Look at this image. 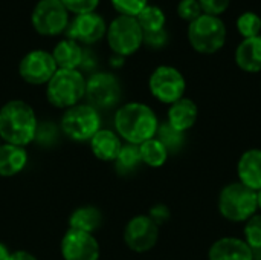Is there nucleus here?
Masks as SVG:
<instances>
[{"mask_svg": "<svg viewBox=\"0 0 261 260\" xmlns=\"http://www.w3.org/2000/svg\"><path fill=\"white\" fill-rule=\"evenodd\" d=\"M159 121L153 109L144 103H127L115 113V129L118 136L127 144L141 146L156 136Z\"/></svg>", "mask_w": 261, "mask_h": 260, "instance_id": "obj_1", "label": "nucleus"}, {"mask_svg": "<svg viewBox=\"0 0 261 260\" xmlns=\"http://www.w3.org/2000/svg\"><path fill=\"white\" fill-rule=\"evenodd\" d=\"M37 135V116L23 100H11L0 109V138L6 144L24 147Z\"/></svg>", "mask_w": 261, "mask_h": 260, "instance_id": "obj_2", "label": "nucleus"}, {"mask_svg": "<svg viewBox=\"0 0 261 260\" xmlns=\"http://www.w3.org/2000/svg\"><path fill=\"white\" fill-rule=\"evenodd\" d=\"M47 101L58 109H69L86 97V78L78 69H58L46 84Z\"/></svg>", "mask_w": 261, "mask_h": 260, "instance_id": "obj_3", "label": "nucleus"}, {"mask_svg": "<svg viewBox=\"0 0 261 260\" xmlns=\"http://www.w3.org/2000/svg\"><path fill=\"white\" fill-rule=\"evenodd\" d=\"M226 25L220 17L202 14L188 23V40L191 48L199 54H216L226 43Z\"/></svg>", "mask_w": 261, "mask_h": 260, "instance_id": "obj_4", "label": "nucleus"}, {"mask_svg": "<svg viewBox=\"0 0 261 260\" xmlns=\"http://www.w3.org/2000/svg\"><path fill=\"white\" fill-rule=\"evenodd\" d=\"M257 192L240 181L231 182L219 195V211L231 222H246L257 211Z\"/></svg>", "mask_w": 261, "mask_h": 260, "instance_id": "obj_5", "label": "nucleus"}, {"mask_svg": "<svg viewBox=\"0 0 261 260\" xmlns=\"http://www.w3.org/2000/svg\"><path fill=\"white\" fill-rule=\"evenodd\" d=\"M107 43L115 55H133L144 44V31L141 29L136 17L118 15L107 26Z\"/></svg>", "mask_w": 261, "mask_h": 260, "instance_id": "obj_6", "label": "nucleus"}, {"mask_svg": "<svg viewBox=\"0 0 261 260\" xmlns=\"http://www.w3.org/2000/svg\"><path fill=\"white\" fill-rule=\"evenodd\" d=\"M99 129V112L89 103H80L73 107H69L61 116V130L69 139L73 141H90Z\"/></svg>", "mask_w": 261, "mask_h": 260, "instance_id": "obj_7", "label": "nucleus"}, {"mask_svg": "<svg viewBox=\"0 0 261 260\" xmlns=\"http://www.w3.org/2000/svg\"><path fill=\"white\" fill-rule=\"evenodd\" d=\"M69 21V11L60 0H38L31 14L32 28L46 37L61 34Z\"/></svg>", "mask_w": 261, "mask_h": 260, "instance_id": "obj_8", "label": "nucleus"}, {"mask_svg": "<svg viewBox=\"0 0 261 260\" xmlns=\"http://www.w3.org/2000/svg\"><path fill=\"white\" fill-rule=\"evenodd\" d=\"M148 87L151 95L165 104H173L184 98L187 81L182 72L173 66H158L148 80Z\"/></svg>", "mask_w": 261, "mask_h": 260, "instance_id": "obj_9", "label": "nucleus"}, {"mask_svg": "<svg viewBox=\"0 0 261 260\" xmlns=\"http://www.w3.org/2000/svg\"><path fill=\"white\" fill-rule=\"evenodd\" d=\"M121 83L110 72H96L86 80V97L89 104L96 110L116 106L121 100Z\"/></svg>", "mask_w": 261, "mask_h": 260, "instance_id": "obj_10", "label": "nucleus"}, {"mask_svg": "<svg viewBox=\"0 0 261 260\" xmlns=\"http://www.w3.org/2000/svg\"><path fill=\"white\" fill-rule=\"evenodd\" d=\"M57 70L58 67L52 54L43 49L28 52L18 63V74L21 80L34 86L47 84Z\"/></svg>", "mask_w": 261, "mask_h": 260, "instance_id": "obj_11", "label": "nucleus"}, {"mask_svg": "<svg viewBox=\"0 0 261 260\" xmlns=\"http://www.w3.org/2000/svg\"><path fill=\"white\" fill-rule=\"evenodd\" d=\"M159 239V225L147 215L135 216L124 230V242L135 253L150 251Z\"/></svg>", "mask_w": 261, "mask_h": 260, "instance_id": "obj_12", "label": "nucleus"}, {"mask_svg": "<svg viewBox=\"0 0 261 260\" xmlns=\"http://www.w3.org/2000/svg\"><path fill=\"white\" fill-rule=\"evenodd\" d=\"M61 256L64 260H99V242L90 233L69 228L61 239Z\"/></svg>", "mask_w": 261, "mask_h": 260, "instance_id": "obj_13", "label": "nucleus"}, {"mask_svg": "<svg viewBox=\"0 0 261 260\" xmlns=\"http://www.w3.org/2000/svg\"><path fill=\"white\" fill-rule=\"evenodd\" d=\"M67 38L78 41L80 44H92L99 41L107 32V23L102 15L96 11L75 15L73 20L69 21Z\"/></svg>", "mask_w": 261, "mask_h": 260, "instance_id": "obj_14", "label": "nucleus"}, {"mask_svg": "<svg viewBox=\"0 0 261 260\" xmlns=\"http://www.w3.org/2000/svg\"><path fill=\"white\" fill-rule=\"evenodd\" d=\"M208 260H252V248L242 239L222 238L211 245Z\"/></svg>", "mask_w": 261, "mask_h": 260, "instance_id": "obj_15", "label": "nucleus"}, {"mask_svg": "<svg viewBox=\"0 0 261 260\" xmlns=\"http://www.w3.org/2000/svg\"><path fill=\"white\" fill-rule=\"evenodd\" d=\"M237 172L243 185L258 192L261 188V149L246 150L239 159Z\"/></svg>", "mask_w": 261, "mask_h": 260, "instance_id": "obj_16", "label": "nucleus"}, {"mask_svg": "<svg viewBox=\"0 0 261 260\" xmlns=\"http://www.w3.org/2000/svg\"><path fill=\"white\" fill-rule=\"evenodd\" d=\"M197 115H199V109L197 104L190 100V98H180L176 103L170 104L168 109V124L171 127H174L179 132H187L190 130L196 121H197Z\"/></svg>", "mask_w": 261, "mask_h": 260, "instance_id": "obj_17", "label": "nucleus"}, {"mask_svg": "<svg viewBox=\"0 0 261 260\" xmlns=\"http://www.w3.org/2000/svg\"><path fill=\"white\" fill-rule=\"evenodd\" d=\"M89 143H90V149L95 158H98L99 161H106V162L115 161L122 149V143L118 133L109 129H99Z\"/></svg>", "mask_w": 261, "mask_h": 260, "instance_id": "obj_18", "label": "nucleus"}, {"mask_svg": "<svg viewBox=\"0 0 261 260\" xmlns=\"http://www.w3.org/2000/svg\"><path fill=\"white\" fill-rule=\"evenodd\" d=\"M237 66L249 74H257L261 70V35L243 38L236 49Z\"/></svg>", "mask_w": 261, "mask_h": 260, "instance_id": "obj_19", "label": "nucleus"}, {"mask_svg": "<svg viewBox=\"0 0 261 260\" xmlns=\"http://www.w3.org/2000/svg\"><path fill=\"white\" fill-rule=\"evenodd\" d=\"M50 54L58 69H78L84 60V51L81 44L72 38L58 41Z\"/></svg>", "mask_w": 261, "mask_h": 260, "instance_id": "obj_20", "label": "nucleus"}, {"mask_svg": "<svg viewBox=\"0 0 261 260\" xmlns=\"http://www.w3.org/2000/svg\"><path fill=\"white\" fill-rule=\"evenodd\" d=\"M28 164V153L24 147L12 144H0V176L12 178L18 175Z\"/></svg>", "mask_w": 261, "mask_h": 260, "instance_id": "obj_21", "label": "nucleus"}, {"mask_svg": "<svg viewBox=\"0 0 261 260\" xmlns=\"http://www.w3.org/2000/svg\"><path fill=\"white\" fill-rule=\"evenodd\" d=\"M102 221H104V218H102V213L99 208H96L93 205H83L70 215L69 228L93 234L102 225Z\"/></svg>", "mask_w": 261, "mask_h": 260, "instance_id": "obj_22", "label": "nucleus"}, {"mask_svg": "<svg viewBox=\"0 0 261 260\" xmlns=\"http://www.w3.org/2000/svg\"><path fill=\"white\" fill-rule=\"evenodd\" d=\"M139 152H141V159H142V164L148 166V167H153V169H158V167H162L168 158V152L165 149V146L154 136L145 143H142L139 146Z\"/></svg>", "mask_w": 261, "mask_h": 260, "instance_id": "obj_23", "label": "nucleus"}, {"mask_svg": "<svg viewBox=\"0 0 261 260\" xmlns=\"http://www.w3.org/2000/svg\"><path fill=\"white\" fill-rule=\"evenodd\" d=\"M136 20L141 26V29L145 32H156L161 29H165V12L158 5H147L138 15Z\"/></svg>", "mask_w": 261, "mask_h": 260, "instance_id": "obj_24", "label": "nucleus"}, {"mask_svg": "<svg viewBox=\"0 0 261 260\" xmlns=\"http://www.w3.org/2000/svg\"><path fill=\"white\" fill-rule=\"evenodd\" d=\"M142 164L139 146L135 144H125L122 146L118 158L115 159V166L119 175H130L138 170V167Z\"/></svg>", "mask_w": 261, "mask_h": 260, "instance_id": "obj_25", "label": "nucleus"}, {"mask_svg": "<svg viewBox=\"0 0 261 260\" xmlns=\"http://www.w3.org/2000/svg\"><path fill=\"white\" fill-rule=\"evenodd\" d=\"M156 138L165 146L168 155L179 152L185 144V133L176 130L168 123H161L156 132Z\"/></svg>", "mask_w": 261, "mask_h": 260, "instance_id": "obj_26", "label": "nucleus"}, {"mask_svg": "<svg viewBox=\"0 0 261 260\" xmlns=\"http://www.w3.org/2000/svg\"><path fill=\"white\" fill-rule=\"evenodd\" d=\"M237 29L243 38L261 35V17L255 12H243L237 18Z\"/></svg>", "mask_w": 261, "mask_h": 260, "instance_id": "obj_27", "label": "nucleus"}, {"mask_svg": "<svg viewBox=\"0 0 261 260\" xmlns=\"http://www.w3.org/2000/svg\"><path fill=\"white\" fill-rule=\"evenodd\" d=\"M245 242L252 248H261V215H254L245 224Z\"/></svg>", "mask_w": 261, "mask_h": 260, "instance_id": "obj_28", "label": "nucleus"}, {"mask_svg": "<svg viewBox=\"0 0 261 260\" xmlns=\"http://www.w3.org/2000/svg\"><path fill=\"white\" fill-rule=\"evenodd\" d=\"M113 8L119 12V15L136 17L147 5L148 0H110Z\"/></svg>", "mask_w": 261, "mask_h": 260, "instance_id": "obj_29", "label": "nucleus"}, {"mask_svg": "<svg viewBox=\"0 0 261 260\" xmlns=\"http://www.w3.org/2000/svg\"><path fill=\"white\" fill-rule=\"evenodd\" d=\"M202 14L203 12H202L199 0H180L177 3V15L188 23L194 21Z\"/></svg>", "mask_w": 261, "mask_h": 260, "instance_id": "obj_30", "label": "nucleus"}, {"mask_svg": "<svg viewBox=\"0 0 261 260\" xmlns=\"http://www.w3.org/2000/svg\"><path fill=\"white\" fill-rule=\"evenodd\" d=\"M60 2L64 5V8L69 12L75 15L93 12L99 5V0H60Z\"/></svg>", "mask_w": 261, "mask_h": 260, "instance_id": "obj_31", "label": "nucleus"}, {"mask_svg": "<svg viewBox=\"0 0 261 260\" xmlns=\"http://www.w3.org/2000/svg\"><path fill=\"white\" fill-rule=\"evenodd\" d=\"M199 3H200L203 14L219 17L220 14H223L228 9L231 0H199Z\"/></svg>", "mask_w": 261, "mask_h": 260, "instance_id": "obj_32", "label": "nucleus"}, {"mask_svg": "<svg viewBox=\"0 0 261 260\" xmlns=\"http://www.w3.org/2000/svg\"><path fill=\"white\" fill-rule=\"evenodd\" d=\"M168 43V32L167 29H161L156 32H145L144 34V44L151 49H161Z\"/></svg>", "mask_w": 261, "mask_h": 260, "instance_id": "obj_33", "label": "nucleus"}, {"mask_svg": "<svg viewBox=\"0 0 261 260\" xmlns=\"http://www.w3.org/2000/svg\"><path fill=\"white\" fill-rule=\"evenodd\" d=\"M148 216L159 225V224L165 222V221L168 219L170 215H168V208H167V207H164V205H156V207L151 208V211H150Z\"/></svg>", "mask_w": 261, "mask_h": 260, "instance_id": "obj_34", "label": "nucleus"}, {"mask_svg": "<svg viewBox=\"0 0 261 260\" xmlns=\"http://www.w3.org/2000/svg\"><path fill=\"white\" fill-rule=\"evenodd\" d=\"M9 260H37V257H35L34 254H31L29 251L18 250V251H14V253H11Z\"/></svg>", "mask_w": 261, "mask_h": 260, "instance_id": "obj_35", "label": "nucleus"}, {"mask_svg": "<svg viewBox=\"0 0 261 260\" xmlns=\"http://www.w3.org/2000/svg\"><path fill=\"white\" fill-rule=\"evenodd\" d=\"M9 256H11V253L6 248V245L0 242V260H9Z\"/></svg>", "mask_w": 261, "mask_h": 260, "instance_id": "obj_36", "label": "nucleus"}, {"mask_svg": "<svg viewBox=\"0 0 261 260\" xmlns=\"http://www.w3.org/2000/svg\"><path fill=\"white\" fill-rule=\"evenodd\" d=\"M252 260H261V248L252 250Z\"/></svg>", "mask_w": 261, "mask_h": 260, "instance_id": "obj_37", "label": "nucleus"}, {"mask_svg": "<svg viewBox=\"0 0 261 260\" xmlns=\"http://www.w3.org/2000/svg\"><path fill=\"white\" fill-rule=\"evenodd\" d=\"M257 205H258V208L261 210V188L257 192Z\"/></svg>", "mask_w": 261, "mask_h": 260, "instance_id": "obj_38", "label": "nucleus"}, {"mask_svg": "<svg viewBox=\"0 0 261 260\" xmlns=\"http://www.w3.org/2000/svg\"><path fill=\"white\" fill-rule=\"evenodd\" d=\"M0 141H2V138H0Z\"/></svg>", "mask_w": 261, "mask_h": 260, "instance_id": "obj_39", "label": "nucleus"}]
</instances>
